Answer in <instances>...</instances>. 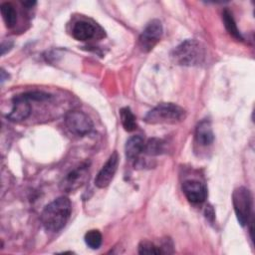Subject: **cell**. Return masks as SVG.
Masks as SVG:
<instances>
[{"instance_id": "6da1fadb", "label": "cell", "mask_w": 255, "mask_h": 255, "mask_svg": "<svg viewBox=\"0 0 255 255\" xmlns=\"http://www.w3.org/2000/svg\"><path fill=\"white\" fill-rule=\"evenodd\" d=\"M72 204L68 197L60 196L45 206L41 213L43 227L50 232L60 231L68 222Z\"/></svg>"}, {"instance_id": "7a4b0ae2", "label": "cell", "mask_w": 255, "mask_h": 255, "mask_svg": "<svg viewBox=\"0 0 255 255\" xmlns=\"http://www.w3.org/2000/svg\"><path fill=\"white\" fill-rule=\"evenodd\" d=\"M171 58L174 63L180 66H198L205 58V49L200 42L187 39L172 50Z\"/></svg>"}, {"instance_id": "3957f363", "label": "cell", "mask_w": 255, "mask_h": 255, "mask_svg": "<svg viewBox=\"0 0 255 255\" xmlns=\"http://www.w3.org/2000/svg\"><path fill=\"white\" fill-rule=\"evenodd\" d=\"M186 112L183 108L172 103H161L151 109L144 117V122L149 125H174L184 121Z\"/></svg>"}, {"instance_id": "277c9868", "label": "cell", "mask_w": 255, "mask_h": 255, "mask_svg": "<svg viewBox=\"0 0 255 255\" xmlns=\"http://www.w3.org/2000/svg\"><path fill=\"white\" fill-rule=\"evenodd\" d=\"M232 203L240 225H247L252 210V196L250 191L244 186L237 187L232 193Z\"/></svg>"}, {"instance_id": "5b68a950", "label": "cell", "mask_w": 255, "mask_h": 255, "mask_svg": "<svg viewBox=\"0 0 255 255\" xmlns=\"http://www.w3.org/2000/svg\"><path fill=\"white\" fill-rule=\"evenodd\" d=\"M67 128L75 135L84 136L93 129V122L90 117L81 111H71L65 116Z\"/></svg>"}, {"instance_id": "8992f818", "label": "cell", "mask_w": 255, "mask_h": 255, "mask_svg": "<svg viewBox=\"0 0 255 255\" xmlns=\"http://www.w3.org/2000/svg\"><path fill=\"white\" fill-rule=\"evenodd\" d=\"M162 24L158 19H153L147 23L143 31L141 32L138 45L141 51L149 52L158 43L162 35Z\"/></svg>"}, {"instance_id": "52a82bcc", "label": "cell", "mask_w": 255, "mask_h": 255, "mask_svg": "<svg viewBox=\"0 0 255 255\" xmlns=\"http://www.w3.org/2000/svg\"><path fill=\"white\" fill-rule=\"evenodd\" d=\"M89 177V166L83 164L70 171L61 181L60 188L65 192H73L82 187Z\"/></svg>"}, {"instance_id": "ba28073f", "label": "cell", "mask_w": 255, "mask_h": 255, "mask_svg": "<svg viewBox=\"0 0 255 255\" xmlns=\"http://www.w3.org/2000/svg\"><path fill=\"white\" fill-rule=\"evenodd\" d=\"M119 165V155L117 151H114L101 170L98 172L95 178V185L99 188L107 187L113 180Z\"/></svg>"}, {"instance_id": "9c48e42d", "label": "cell", "mask_w": 255, "mask_h": 255, "mask_svg": "<svg viewBox=\"0 0 255 255\" xmlns=\"http://www.w3.org/2000/svg\"><path fill=\"white\" fill-rule=\"evenodd\" d=\"M182 191L186 199L192 204H200L207 197L206 186L195 179H187L182 183Z\"/></svg>"}, {"instance_id": "30bf717a", "label": "cell", "mask_w": 255, "mask_h": 255, "mask_svg": "<svg viewBox=\"0 0 255 255\" xmlns=\"http://www.w3.org/2000/svg\"><path fill=\"white\" fill-rule=\"evenodd\" d=\"M31 110L30 100L26 94H22L13 99V108L7 115V118L13 122H20L26 120L30 116Z\"/></svg>"}, {"instance_id": "8fae6325", "label": "cell", "mask_w": 255, "mask_h": 255, "mask_svg": "<svg viewBox=\"0 0 255 255\" xmlns=\"http://www.w3.org/2000/svg\"><path fill=\"white\" fill-rule=\"evenodd\" d=\"M214 140V133L208 120L201 121L195 128V141L201 146H208Z\"/></svg>"}, {"instance_id": "7c38bea8", "label": "cell", "mask_w": 255, "mask_h": 255, "mask_svg": "<svg viewBox=\"0 0 255 255\" xmlns=\"http://www.w3.org/2000/svg\"><path fill=\"white\" fill-rule=\"evenodd\" d=\"M96 34V29L93 24L87 21H78L74 24L72 29L73 37L78 41L91 40Z\"/></svg>"}, {"instance_id": "4fadbf2b", "label": "cell", "mask_w": 255, "mask_h": 255, "mask_svg": "<svg viewBox=\"0 0 255 255\" xmlns=\"http://www.w3.org/2000/svg\"><path fill=\"white\" fill-rule=\"evenodd\" d=\"M144 143L145 142L140 135H132L131 137H129L127 140L125 146L127 158H128L129 160H136L140 153L143 152Z\"/></svg>"}, {"instance_id": "5bb4252c", "label": "cell", "mask_w": 255, "mask_h": 255, "mask_svg": "<svg viewBox=\"0 0 255 255\" xmlns=\"http://www.w3.org/2000/svg\"><path fill=\"white\" fill-rule=\"evenodd\" d=\"M168 242L167 240L161 245L157 246L153 242L150 241H141L138 245V253L139 254H162L169 253L168 252Z\"/></svg>"}, {"instance_id": "9a60e30c", "label": "cell", "mask_w": 255, "mask_h": 255, "mask_svg": "<svg viewBox=\"0 0 255 255\" xmlns=\"http://www.w3.org/2000/svg\"><path fill=\"white\" fill-rule=\"evenodd\" d=\"M222 19H223V22H224V26L226 28V30L228 31V33L233 37L235 38L236 40H239V41H242L243 38L236 26V23L234 21V18H233V15L232 13L228 10V9H224V11L222 12Z\"/></svg>"}, {"instance_id": "2e32d148", "label": "cell", "mask_w": 255, "mask_h": 255, "mask_svg": "<svg viewBox=\"0 0 255 255\" xmlns=\"http://www.w3.org/2000/svg\"><path fill=\"white\" fill-rule=\"evenodd\" d=\"M120 117L125 130L132 131L136 128V119L128 107H125L120 110Z\"/></svg>"}, {"instance_id": "e0dca14e", "label": "cell", "mask_w": 255, "mask_h": 255, "mask_svg": "<svg viewBox=\"0 0 255 255\" xmlns=\"http://www.w3.org/2000/svg\"><path fill=\"white\" fill-rule=\"evenodd\" d=\"M1 14L3 17V20L8 28H12L15 26L17 22V12L14 8V6L11 3H2L1 7Z\"/></svg>"}, {"instance_id": "ac0fdd59", "label": "cell", "mask_w": 255, "mask_h": 255, "mask_svg": "<svg viewBox=\"0 0 255 255\" xmlns=\"http://www.w3.org/2000/svg\"><path fill=\"white\" fill-rule=\"evenodd\" d=\"M165 150V142L162 139L159 138H149L144 143V149L143 151L147 155H158L163 153Z\"/></svg>"}, {"instance_id": "d6986e66", "label": "cell", "mask_w": 255, "mask_h": 255, "mask_svg": "<svg viewBox=\"0 0 255 255\" xmlns=\"http://www.w3.org/2000/svg\"><path fill=\"white\" fill-rule=\"evenodd\" d=\"M103 237L99 230H90L85 234V242L92 249H98L102 245Z\"/></svg>"}, {"instance_id": "ffe728a7", "label": "cell", "mask_w": 255, "mask_h": 255, "mask_svg": "<svg viewBox=\"0 0 255 255\" xmlns=\"http://www.w3.org/2000/svg\"><path fill=\"white\" fill-rule=\"evenodd\" d=\"M12 47V43L11 42H3L1 45V54L4 55L6 53V51L10 50V48Z\"/></svg>"}, {"instance_id": "44dd1931", "label": "cell", "mask_w": 255, "mask_h": 255, "mask_svg": "<svg viewBox=\"0 0 255 255\" xmlns=\"http://www.w3.org/2000/svg\"><path fill=\"white\" fill-rule=\"evenodd\" d=\"M205 214H206V217L209 218L210 221H212V219H213V217H214V212H213V209H212L210 206H208V207L205 209Z\"/></svg>"}, {"instance_id": "7402d4cb", "label": "cell", "mask_w": 255, "mask_h": 255, "mask_svg": "<svg viewBox=\"0 0 255 255\" xmlns=\"http://www.w3.org/2000/svg\"><path fill=\"white\" fill-rule=\"evenodd\" d=\"M36 4V2H32V1H29V2H23V5H25V6H33V5H35Z\"/></svg>"}]
</instances>
